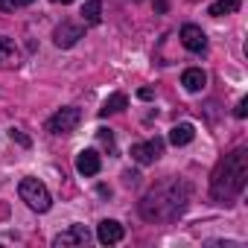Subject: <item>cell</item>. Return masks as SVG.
<instances>
[{
    "label": "cell",
    "mask_w": 248,
    "mask_h": 248,
    "mask_svg": "<svg viewBox=\"0 0 248 248\" xmlns=\"http://www.w3.org/2000/svg\"><path fill=\"white\" fill-rule=\"evenodd\" d=\"M190 184L184 178H167L155 184L143 199H140V216L146 222H175L187 204H190Z\"/></svg>",
    "instance_id": "1"
},
{
    "label": "cell",
    "mask_w": 248,
    "mask_h": 248,
    "mask_svg": "<svg viewBox=\"0 0 248 248\" xmlns=\"http://www.w3.org/2000/svg\"><path fill=\"white\" fill-rule=\"evenodd\" d=\"M248 184V149H233L225 155L210 175V196L219 204H233Z\"/></svg>",
    "instance_id": "2"
},
{
    "label": "cell",
    "mask_w": 248,
    "mask_h": 248,
    "mask_svg": "<svg viewBox=\"0 0 248 248\" xmlns=\"http://www.w3.org/2000/svg\"><path fill=\"white\" fill-rule=\"evenodd\" d=\"M18 196H21V202H27V207L35 210V213H47V210L53 207V196H50L47 184L38 181V178H24V181L18 184Z\"/></svg>",
    "instance_id": "3"
},
{
    "label": "cell",
    "mask_w": 248,
    "mask_h": 248,
    "mask_svg": "<svg viewBox=\"0 0 248 248\" xmlns=\"http://www.w3.org/2000/svg\"><path fill=\"white\" fill-rule=\"evenodd\" d=\"M79 123H82V108H76V105H64V108H59V111L47 120V132L56 135V138H62V135H73V132L79 129Z\"/></svg>",
    "instance_id": "4"
},
{
    "label": "cell",
    "mask_w": 248,
    "mask_h": 248,
    "mask_svg": "<svg viewBox=\"0 0 248 248\" xmlns=\"http://www.w3.org/2000/svg\"><path fill=\"white\" fill-rule=\"evenodd\" d=\"M88 242H91L88 225H70L67 231L53 236V248H76V245H88Z\"/></svg>",
    "instance_id": "5"
},
{
    "label": "cell",
    "mask_w": 248,
    "mask_h": 248,
    "mask_svg": "<svg viewBox=\"0 0 248 248\" xmlns=\"http://www.w3.org/2000/svg\"><path fill=\"white\" fill-rule=\"evenodd\" d=\"M79 38H85V27L82 24H73V21H62L53 32V44L62 47V50H70Z\"/></svg>",
    "instance_id": "6"
},
{
    "label": "cell",
    "mask_w": 248,
    "mask_h": 248,
    "mask_svg": "<svg viewBox=\"0 0 248 248\" xmlns=\"http://www.w3.org/2000/svg\"><path fill=\"white\" fill-rule=\"evenodd\" d=\"M161 152H164V138H152V140H146V143H135V146H132V158H135L140 167L155 164V161L161 158Z\"/></svg>",
    "instance_id": "7"
},
{
    "label": "cell",
    "mask_w": 248,
    "mask_h": 248,
    "mask_svg": "<svg viewBox=\"0 0 248 248\" xmlns=\"http://www.w3.org/2000/svg\"><path fill=\"white\" fill-rule=\"evenodd\" d=\"M178 38H181L184 50H190V53H204V50H207V35H204V30L196 27V24H184L181 32H178Z\"/></svg>",
    "instance_id": "8"
},
{
    "label": "cell",
    "mask_w": 248,
    "mask_h": 248,
    "mask_svg": "<svg viewBox=\"0 0 248 248\" xmlns=\"http://www.w3.org/2000/svg\"><path fill=\"white\" fill-rule=\"evenodd\" d=\"M123 236H126V228H123L117 219H102V222L96 225V239H99L102 245H117Z\"/></svg>",
    "instance_id": "9"
},
{
    "label": "cell",
    "mask_w": 248,
    "mask_h": 248,
    "mask_svg": "<svg viewBox=\"0 0 248 248\" xmlns=\"http://www.w3.org/2000/svg\"><path fill=\"white\" fill-rule=\"evenodd\" d=\"M99 167H102V161H99V152H96V149H82V152L76 155V172H79V175L91 178V175L99 172Z\"/></svg>",
    "instance_id": "10"
},
{
    "label": "cell",
    "mask_w": 248,
    "mask_h": 248,
    "mask_svg": "<svg viewBox=\"0 0 248 248\" xmlns=\"http://www.w3.org/2000/svg\"><path fill=\"white\" fill-rule=\"evenodd\" d=\"M181 85H184V91L199 93V91H204V85H207V73H204L202 67H187V70L181 73Z\"/></svg>",
    "instance_id": "11"
},
{
    "label": "cell",
    "mask_w": 248,
    "mask_h": 248,
    "mask_svg": "<svg viewBox=\"0 0 248 248\" xmlns=\"http://www.w3.org/2000/svg\"><path fill=\"white\" fill-rule=\"evenodd\" d=\"M193 138H196V126H193V123H178V126L170 129V143L172 146H187Z\"/></svg>",
    "instance_id": "12"
},
{
    "label": "cell",
    "mask_w": 248,
    "mask_h": 248,
    "mask_svg": "<svg viewBox=\"0 0 248 248\" xmlns=\"http://www.w3.org/2000/svg\"><path fill=\"white\" fill-rule=\"evenodd\" d=\"M123 108H129V96L126 93H111L105 102H102V108H99V117H108V114H117V111H123Z\"/></svg>",
    "instance_id": "13"
},
{
    "label": "cell",
    "mask_w": 248,
    "mask_h": 248,
    "mask_svg": "<svg viewBox=\"0 0 248 248\" xmlns=\"http://www.w3.org/2000/svg\"><path fill=\"white\" fill-rule=\"evenodd\" d=\"M79 15H82V21H85V24H91V27H93V24H99V21H102V0H88V3L82 6V12H79Z\"/></svg>",
    "instance_id": "14"
},
{
    "label": "cell",
    "mask_w": 248,
    "mask_h": 248,
    "mask_svg": "<svg viewBox=\"0 0 248 248\" xmlns=\"http://www.w3.org/2000/svg\"><path fill=\"white\" fill-rule=\"evenodd\" d=\"M242 3H239V0H216V3H210V15L213 18H222V15H233L236 9H239Z\"/></svg>",
    "instance_id": "15"
},
{
    "label": "cell",
    "mask_w": 248,
    "mask_h": 248,
    "mask_svg": "<svg viewBox=\"0 0 248 248\" xmlns=\"http://www.w3.org/2000/svg\"><path fill=\"white\" fill-rule=\"evenodd\" d=\"M18 62V50L12 44V38L0 35V64H15Z\"/></svg>",
    "instance_id": "16"
},
{
    "label": "cell",
    "mask_w": 248,
    "mask_h": 248,
    "mask_svg": "<svg viewBox=\"0 0 248 248\" xmlns=\"http://www.w3.org/2000/svg\"><path fill=\"white\" fill-rule=\"evenodd\" d=\"M9 138H12V140H15V143H21V146H24V149H30V146H32V140H30V138H27V135H24V132H21V129H15V126H12V129H9Z\"/></svg>",
    "instance_id": "17"
},
{
    "label": "cell",
    "mask_w": 248,
    "mask_h": 248,
    "mask_svg": "<svg viewBox=\"0 0 248 248\" xmlns=\"http://www.w3.org/2000/svg\"><path fill=\"white\" fill-rule=\"evenodd\" d=\"M27 3H32V0H0V12H12V9L27 6Z\"/></svg>",
    "instance_id": "18"
},
{
    "label": "cell",
    "mask_w": 248,
    "mask_h": 248,
    "mask_svg": "<svg viewBox=\"0 0 248 248\" xmlns=\"http://www.w3.org/2000/svg\"><path fill=\"white\" fill-rule=\"evenodd\" d=\"M96 138H99V143H105V146L114 152V135H111V129H99V132H96Z\"/></svg>",
    "instance_id": "19"
},
{
    "label": "cell",
    "mask_w": 248,
    "mask_h": 248,
    "mask_svg": "<svg viewBox=\"0 0 248 248\" xmlns=\"http://www.w3.org/2000/svg\"><path fill=\"white\" fill-rule=\"evenodd\" d=\"M245 114H248V99H245V96H242V99H239V102H236V108H233V117H239V120H242V117H245Z\"/></svg>",
    "instance_id": "20"
},
{
    "label": "cell",
    "mask_w": 248,
    "mask_h": 248,
    "mask_svg": "<svg viewBox=\"0 0 248 248\" xmlns=\"http://www.w3.org/2000/svg\"><path fill=\"white\" fill-rule=\"evenodd\" d=\"M138 96H140L143 102H149V99L155 96V91H152V88H140V91H138Z\"/></svg>",
    "instance_id": "21"
},
{
    "label": "cell",
    "mask_w": 248,
    "mask_h": 248,
    "mask_svg": "<svg viewBox=\"0 0 248 248\" xmlns=\"http://www.w3.org/2000/svg\"><path fill=\"white\" fill-rule=\"evenodd\" d=\"M123 178H126V184H138V178H140V175L129 170V172H123Z\"/></svg>",
    "instance_id": "22"
},
{
    "label": "cell",
    "mask_w": 248,
    "mask_h": 248,
    "mask_svg": "<svg viewBox=\"0 0 248 248\" xmlns=\"http://www.w3.org/2000/svg\"><path fill=\"white\" fill-rule=\"evenodd\" d=\"M53 3H73V0H53Z\"/></svg>",
    "instance_id": "23"
}]
</instances>
